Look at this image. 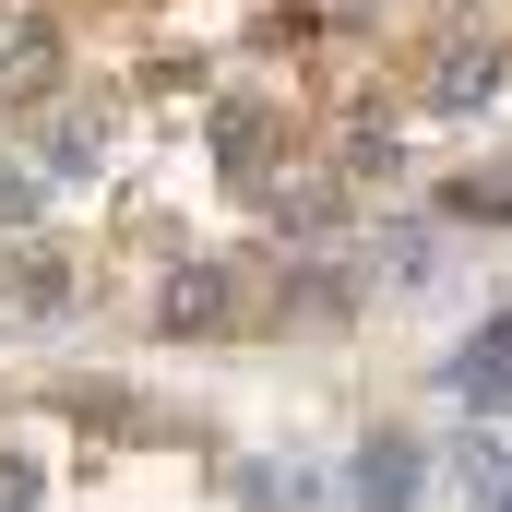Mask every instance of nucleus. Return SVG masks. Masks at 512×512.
<instances>
[{
  "label": "nucleus",
  "instance_id": "2",
  "mask_svg": "<svg viewBox=\"0 0 512 512\" xmlns=\"http://www.w3.org/2000/svg\"><path fill=\"white\" fill-rule=\"evenodd\" d=\"M60 84V36L48 24H0V96H48Z\"/></svg>",
  "mask_w": 512,
  "mask_h": 512
},
{
  "label": "nucleus",
  "instance_id": "6",
  "mask_svg": "<svg viewBox=\"0 0 512 512\" xmlns=\"http://www.w3.org/2000/svg\"><path fill=\"white\" fill-rule=\"evenodd\" d=\"M274 215H286V227H334V179H286Z\"/></svg>",
  "mask_w": 512,
  "mask_h": 512
},
{
  "label": "nucleus",
  "instance_id": "4",
  "mask_svg": "<svg viewBox=\"0 0 512 512\" xmlns=\"http://www.w3.org/2000/svg\"><path fill=\"white\" fill-rule=\"evenodd\" d=\"M501 96V48H453L441 60V108H489Z\"/></svg>",
  "mask_w": 512,
  "mask_h": 512
},
{
  "label": "nucleus",
  "instance_id": "9",
  "mask_svg": "<svg viewBox=\"0 0 512 512\" xmlns=\"http://www.w3.org/2000/svg\"><path fill=\"white\" fill-rule=\"evenodd\" d=\"M501 512H512V501H501Z\"/></svg>",
  "mask_w": 512,
  "mask_h": 512
},
{
  "label": "nucleus",
  "instance_id": "1",
  "mask_svg": "<svg viewBox=\"0 0 512 512\" xmlns=\"http://www.w3.org/2000/svg\"><path fill=\"white\" fill-rule=\"evenodd\" d=\"M227 310H239V286H227L215 262H191V274L167 286V334H227Z\"/></svg>",
  "mask_w": 512,
  "mask_h": 512
},
{
  "label": "nucleus",
  "instance_id": "7",
  "mask_svg": "<svg viewBox=\"0 0 512 512\" xmlns=\"http://www.w3.org/2000/svg\"><path fill=\"white\" fill-rule=\"evenodd\" d=\"M24 215H36V167H12V155H0V227H24Z\"/></svg>",
  "mask_w": 512,
  "mask_h": 512
},
{
  "label": "nucleus",
  "instance_id": "3",
  "mask_svg": "<svg viewBox=\"0 0 512 512\" xmlns=\"http://www.w3.org/2000/svg\"><path fill=\"white\" fill-rule=\"evenodd\" d=\"M358 501H370V512L417 501V441H370V453H358Z\"/></svg>",
  "mask_w": 512,
  "mask_h": 512
},
{
  "label": "nucleus",
  "instance_id": "5",
  "mask_svg": "<svg viewBox=\"0 0 512 512\" xmlns=\"http://www.w3.org/2000/svg\"><path fill=\"white\" fill-rule=\"evenodd\" d=\"M453 393L465 405H501L512 393V334H489V358H453Z\"/></svg>",
  "mask_w": 512,
  "mask_h": 512
},
{
  "label": "nucleus",
  "instance_id": "8",
  "mask_svg": "<svg viewBox=\"0 0 512 512\" xmlns=\"http://www.w3.org/2000/svg\"><path fill=\"white\" fill-rule=\"evenodd\" d=\"M36 501V465H24V453H0V512H24Z\"/></svg>",
  "mask_w": 512,
  "mask_h": 512
}]
</instances>
